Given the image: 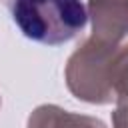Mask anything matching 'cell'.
Segmentation results:
<instances>
[{"instance_id": "1", "label": "cell", "mask_w": 128, "mask_h": 128, "mask_svg": "<svg viewBox=\"0 0 128 128\" xmlns=\"http://www.w3.org/2000/svg\"><path fill=\"white\" fill-rule=\"evenodd\" d=\"M8 6L20 32L48 46L70 42L88 22L80 0H8Z\"/></svg>"}, {"instance_id": "2", "label": "cell", "mask_w": 128, "mask_h": 128, "mask_svg": "<svg viewBox=\"0 0 128 128\" xmlns=\"http://www.w3.org/2000/svg\"><path fill=\"white\" fill-rule=\"evenodd\" d=\"M118 52L116 44H106L96 38H90L78 48L68 60V88L76 98L88 102H110L114 98L112 90V60Z\"/></svg>"}, {"instance_id": "3", "label": "cell", "mask_w": 128, "mask_h": 128, "mask_svg": "<svg viewBox=\"0 0 128 128\" xmlns=\"http://www.w3.org/2000/svg\"><path fill=\"white\" fill-rule=\"evenodd\" d=\"M94 36L106 44H118L128 32V0H90Z\"/></svg>"}, {"instance_id": "4", "label": "cell", "mask_w": 128, "mask_h": 128, "mask_svg": "<svg viewBox=\"0 0 128 128\" xmlns=\"http://www.w3.org/2000/svg\"><path fill=\"white\" fill-rule=\"evenodd\" d=\"M28 128H106L100 120L72 114L56 106H40L32 112Z\"/></svg>"}, {"instance_id": "5", "label": "cell", "mask_w": 128, "mask_h": 128, "mask_svg": "<svg viewBox=\"0 0 128 128\" xmlns=\"http://www.w3.org/2000/svg\"><path fill=\"white\" fill-rule=\"evenodd\" d=\"M110 78H112L114 98H118V100L128 98V46L118 48V52L114 54Z\"/></svg>"}]
</instances>
